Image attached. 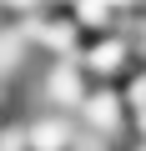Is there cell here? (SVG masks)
<instances>
[{
    "mask_svg": "<svg viewBox=\"0 0 146 151\" xmlns=\"http://www.w3.org/2000/svg\"><path fill=\"white\" fill-rule=\"evenodd\" d=\"M70 121H40L30 126V151H70Z\"/></svg>",
    "mask_w": 146,
    "mask_h": 151,
    "instance_id": "1",
    "label": "cell"
}]
</instances>
